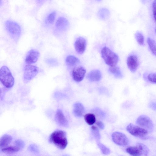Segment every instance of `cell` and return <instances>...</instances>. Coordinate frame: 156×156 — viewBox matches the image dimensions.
Returning <instances> with one entry per match:
<instances>
[{
    "label": "cell",
    "instance_id": "10",
    "mask_svg": "<svg viewBox=\"0 0 156 156\" xmlns=\"http://www.w3.org/2000/svg\"><path fill=\"white\" fill-rule=\"evenodd\" d=\"M86 73L85 69L82 66H77L73 68L72 71V77L76 82L81 81L85 76Z\"/></svg>",
    "mask_w": 156,
    "mask_h": 156
},
{
    "label": "cell",
    "instance_id": "15",
    "mask_svg": "<svg viewBox=\"0 0 156 156\" xmlns=\"http://www.w3.org/2000/svg\"><path fill=\"white\" fill-rule=\"evenodd\" d=\"M85 108L83 105L80 102L75 103L73 106V113L76 116L80 117L84 113Z\"/></svg>",
    "mask_w": 156,
    "mask_h": 156
},
{
    "label": "cell",
    "instance_id": "3",
    "mask_svg": "<svg viewBox=\"0 0 156 156\" xmlns=\"http://www.w3.org/2000/svg\"><path fill=\"white\" fill-rule=\"evenodd\" d=\"M0 80L2 84L5 87L10 88L14 84V79L8 67H2L0 69Z\"/></svg>",
    "mask_w": 156,
    "mask_h": 156
},
{
    "label": "cell",
    "instance_id": "31",
    "mask_svg": "<svg viewBox=\"0 0 156 156\" xmlns=\"http://www.w3.org/2000/svg\"><path fill=\"white\" fill-rule=\"evenodd\" d=\"M15 144L16 146L19 147L20 149L23 148L25 146L24 142L21 139L16 140L15 141Z\"/></svg>",
    "mask_w": 156,
    "mask_h": 156
},
{
    "label": "cell",
    "instance_id": "35",
    "mask_svg": "<svg viewBox=\"0 0 156 156\" xmlns=\"http://www.w3.org/2000/svg\"><path fill=\"white\" fill-rule=\"evenodd\" d=\"M150 107L153 110L156 111V103L152 102L150 104Z\"/></svg>",
    "mask_w": 156,
    "mask_h": 156
},
{
    "label": "cell",
    "instance_id": "33",
    "mask_svg": "<svg viewBox=\"0 0 156 156\" xmlns=\"http://www.w3.org/2000/svg\"><path fill=\"white\" fill-rule=\"evenodd\" d=\"M96 124L100 129H104L105 125L102 122L100 121H98L96 122Z\"/></svg>",
    "mask_w": 156,
    "mask_h": 156
},
{
    "label": "cell",
    "instance_id": "21",
    "mask_svg": "<svg viewBox=\"0 0 156 156\" xmlns=\"http://www.w3.org/2000/svg\"><path fill=\"white\" fill-rule=\"evenodd\" d=\"M110 72L116 77L121 78L122 76V73L120 68L116 66L110 67L109 69Z\"/></svg>",
    "mask_w": 156,
    "mask_h": 156
},
{
    "label": "cell",
    "instance_id": "13",
    "mask_svg": "<svg viewBox=\"0 0 156 156\" xmlns=\"http://www.w3.org/2000/svg\"><path fill=\"white\" fill-rule=\"evenodd\" d=\"M55 119L57 124L59 125L64 127L68 126V122L62 111L60 109H58L56 111Z\"/></svg>",
    "mask_w": 156,
    "mask_h": 156
},
{
    "label": "cell",
    "instance_id": "36",
    "mask_svg": "<svg viewBox=\"0 0 156 156\" xmlns=\"http://www.w3.org/2000/svg\"><path fill=\"white\" fill-rule=\"evenodd\" d=\"M98 0V1H100L101 0Z\"/></svg>",
    "mask_w": 156,
    "mask_h": 156
},
{
    "label": "cell",
    "instance_id": "4",
    "mask_svg": "<svg viewBox=\"0 0 156 156\" xmlns=\"http://www.w3.org/2000/svg\"><path fill=\"white\" fill-rule=\"evenodd\" d=\"M126 151L127 153L133 156H147L149 152L147 147L140 143L136 144L135 146L127 148Z\"/></svg>",
    "mask_w": 156,
    "mask_h": 156
},
{
    "label": "cell",
    "instance_id": "25",
    "mask_svg": "<svg viewBox=\"0 0 156 156\" xmlns=\"http://www.w3.org/2000/svg\"><path fill=\"white\" fill-rule=\"evenodd\" d=\"M91 131L92 135L96 141L99 140L101 138V135L98 129L95 126L91 127Z\"/></svg>",
    "mask_w": 156,
    "mask_h": 156
},
{
    "label": "cell",
    "instance_id": "22",
    "mask_svg": "<svg viewBox=\"0 0 156 156\" xmlns=\"http://www.w3.org/2000/svg\"><path fill=\"white\" fill-rule=\"evenodd\" d=\"M147 43L152 53L156 56V42L150 37L147 38Z\"/></svg>",
    "mask_w": 156,
    "mask_h": 156
},
{
    "label": "cell",
    "instance_id": "18",
    "mask_svg": "<svg viewBox=\"0 0 156 156\" xmlns=\"http://www.w3.org/2000/svg\"><path fill=\"white\" fill-rule=\"evenodd\" d=\"M68 25L67 20L64 17H60L57 20L56 23V27L60 30L66 29Z\"/></svg>",
    "mask_w": 156,
    "mask_h": 156
},
{
    "label": "cell",
    "instance_id": "17",
    "mask_svg": "<svg viewBox=\"0 0 156 156\" xmlns=\"http://www.w3.org/2000/svg\"><path fill=\"white\" fill-rule=\"evenodd\" d=\"M12 137L9 134H5L0 139V149L7 147L11 142Z\"/></svg>",
    "mask_w": 156,
    "mask_h": 156
},
{
    "label": "cell",
    "instance_id": "26",
    "mask_svg": "<svg viewBox=\"0 0 156 156\" xmlns=\"http://www.w3.org/2000/svg\"><path fill=\"white\" fill-rule=\"evenodd\" d=\"M135 39L138 43L140 45H142L144 44V38L142 34L140 32H136L135 34Z\"/></svg>",
    "mask_w": 156,
    "mask_h": 156
},
{
    "label": "cell",
    "instance_id": "28",
    "mask_svg": "<svg viewBox=\"0 0 156 156\" xmlns=\"http://www.w3.org/2000/svg\"><path fill=\"white\" fill-rule=\"evenodd\" d=\"M28 150L30 152L35 153H38L39 150L38 147L35 144H31L28 147Z\"/></svg>",
    "mask_w": 156,
    "mask_h": 156
},
{
    "label": "cell",
    "instance_id": "23",
    "mask_svg": "<svg viewBox=\"0 0 156 156\" xmlns=\"http://www.w3.org/2000/svg\"><path fill=\"white\" fill-rule=\"evenodd\" d=\"M84 119L86 122L90 125L93 124L96 121L94 115L92 113H88L85 115Z\"/></svg>",
    "mask_w": 156,
    "mask_h": 156
},
{
    "label": "cell",
    "instance_id": "6",
    "mask_svg": "<svg viewBox=\"0 0 156 156\" xmlns=\"http://www.w3.org/2000/svg\"><path fill=\"white\" fill-rule=\"evenodd\" d=\"M127 130L132 135L141 138H145L148 134L145 129L132 123L129 124L126 127Z\"/></svg>",
    "mask_w": 156,
    "mask_h": 156
},
{
    "label": "cell",
    "instance_id": "29",
    "mask_svg": "<svg viewBox=\"0 0 156 156\" xmlns=\"http://www.w3.org/2000/svg\"><path fill=\"white\" fill-rule=\"evenodd\" d=\"M56 16V12H53L50 13L47 18V21L50 24H52L54 21Z\"/></svg>",
    "mask_w": 156,
    "mask_h": 156
},
{
    "label": "cell",
    "instance_id": "5",
    "mask_svg": "<svg viewBox=\"0 0 156 156\" xmlns=\"http://www.w3.org/2000/svg\"><path fill=\"white\" fill-rule=\"evenodd\" d=\"M5 26L7 31L12 38L16 40L19 38L21 29L19 24L15 22L8 21L5 23Z\"/></svg>",
    "mask_w": 156,
    "mask_h": 156
},
{
    "label": "cell",
    "instance_id": "16",
    "mask_svg": "<svg viewBox=\"0 0 156 156\" xmlns=\"http://www.w3.org/2000/svg\"><path fill=\"white\" fill-rule=\"evenodd\" d=\"M101 74L98 70L95 69L90 72L87 75L88 79L91 81H98L101 78Z\"/></svg>",
    "mask_w": 156,
    "mask_h": 156
},
{
    "label": "cell",
    "instance_id": "20",
    "mask_svg": "<svg viewBox=\"0 0 156 156\" xmlns=\"http://www.w3.org/2000/svg\"><path fill=\"white\" fill-rule=\"evenodd\" d=\"M80 61L76 57L70 55L68 56L66 58V64L70 66H73L78 63Z\"/></svg>",
    "mask_w": 156,
    "mask_h": 156
},
{
    "label": "cell",
    "instance_id": "30",
    "mask_svg": "<svg viewBox=\"0 0 156 156\" xmlns=\"http://www.w3.org/2000/svg\"><path fill=\"white\" fill-rule=\"evenodd\" d=\"M148 80L153 83H156V73H151L147 76Z\"/></svg>",
    "mask_w": 156,
    "mask_h": 156
},
{
    "label": "cell",
    "instance_id": "19",
    "mask_svg": "<svg viewBox=\"0 0 156 156\" xmlns=\"http://www.w3.org/2000/svg\"><path fill=\"white\" fill-rule=\"evenodd\" d=\"M21 149L16 146H10L6 147L0 149V150L5 153L10 154L18 152Z\"/></svg>",
    "mask_w": 156,
    "mask_h": 156
},
{
    "label": "cell",
    "instance_id": "12",
    "mask_svg": "<svg viewBox=\"0 0 156 156\" xmlns=\"http://www.w3.org/2000/svg\"><path fill=\"white\" fill-rule=\"evenodd\" d=\"M127 64L129 69L131 72H135L139 64L137 57L133 55H130L127 58Z\"/></svg>",
    "mask_w": 156,
    "mask_h": 156
},
{
    "label": "cell",
    "instance_id": "9",
    "mask_svg": "<svg viewBox=\"0 0 156 156\" xmlns=\"http://www.w3.org/2000/svg\"><path fill=\"white\" fill-rule=\"evenodd\" d=\"M113 141L116 144L120 146L127 145L129 141L126 136L124 133L119 132H115L112 135Z\"/></svg>",
    "mask_w": 156,
    "mask_h": 156
},
{
    "label": "cell",
    "instance_id": "11",
    "mask_svg": "<svg viewBox=\"0 0 156 156\" xmlns=\"http://www.w3.org/2000/svg\"><path fill=\"white\" fill-rule=\"evenodd\" d=\"M87 45L86 39L83 37H79L76 40L74 47L77 52L80 54L83 53L85 51Z\"/></svg>",
    "mask_w": 156,
    "mask_h": 156
},
{
    "label": "cell",
    "instance_id": "1",
    "mask_svg": "<svg viewBox=\"0 0 156 156\" xmlns=\"http://www.w3.org/2000/svg\"><path fill=\"white\" fill-rule=\"evenodd\" d=\"M49 140L61 150L64 149L68 144L66 133L62 130H56L53 132L50 136Z\"/></svg>",
    "mask_w": 156,
    "mask_h": 156
},
{
    "label": "cell",
    "instance_id": "7",
    "mask_svg": "<svg viewBox=\"0 0 156 156\" xmlns=\"http://www.w3.org/2000/svg\"><path fill=\"white\" fill-rule=\"evenodd\" d=\"M38 68L34 66L28 65L25 67L23 76L24 82L27 83L33 78L37 74Z\"/></svg>",
    "mask_w": 156,
    "mask_h": 156
},
{
    "label": "cell",
    "instance_id": "27",
    "mask_svg": "<svg viewBox=\"0 0 156 156\" xmlns=\"http://www.w3.org/2000/svg\"><path fill=\"white\" fill-rule=\"evenodd\" d=\"M98 14L101 19L104 20L106 19L108 17L109 12L106 9H102L99 11Z\"/></svg>",
    "mask_w": 156,
    "mask_h": 156
},
{
    "label": "cell",
    "instance_id": "37",
    "mask_svg": "<svg viewBox=\"0 0 156 156\" xmlns=\"http://www.w3.org/2000/svg\"></svg>",
    "mask_w": 156,
    "mask_h": 156
},
{
    "label": "cell",
    "instance_id": "24",
    "mask_svg": "<svg viewBox=\"0 0 156 156\" xmlns=\"http://www.w3.org/2000/svg\"><path fill=\"white\" fill-rule=\"evenodd\" d=\"M97 144L102 152L104 154L108 155L110 153V149L103 144L100 142L99 140L96 141Z\"/></svg>",
    "mask_w": 156,
    "mask_h": 156
},
{
    "label": "cell",
    "instance_id": "34",
    "mask_svg": "<svg viewBox=\"0 0 156 156\" xmlns=\"http://www.w3.org/2000/svg\"><path fill=\"white\" fill-rule=\"evenodd\" d=\"M47 62L48 64L52 65H55L56 64L57 62L56 60L53 59H49L47 60Z\"/></svg>",
    "mask_w": 156,
    "mask_h": 156
},
{
    "label": "cell",
    "instance_id": "8",
    "mask_svg": "<svg viewBox=\"0 0 156 156\" xmlns=\"http://www.w3.org/2000/svg\"><path fill=\"white\" fill-rule=\"evenodd\" d=\"M136 123L141 127L150 131L153 130L154 128L153 123L149 117L145 115L139 116L136 119Z\"/></svg>",
    "mask_w": 156,
    "mask_h": 156
},
{
    "label": "cell",
    "instance_id": "32",
    "mask_svg": "<svg viewBox=\"0 0 156 156\" xmlns=\"http://www.w3.org/2000/svg\"><path fill=\"white\" fill-rule=\"evenodd\" d=\"M152 10L153 15L156 22V0H154L152 3Z\"/></svg>",
    "mask_w": 156,
    "mask_h": 156
},
{
    "label": "cell",
    "instance_id": "2",
    "mask_svg": "<svg viewBox=\"0 0 156 156\" xmlns=\"http://www.w3.org/2000/svg\"><path fill=\"white\" fill-rule=\"evenodd\" d=\"M101 55L105 63L110 67L115 66L118 62V55L107 47H104L102 49Z\"/></svg>",
    "mask_w": 156,
    "mask_h": 156
},
{
    "label": "cell",
    "instance_id": "14",
    "mask_svg": "<svg viewBox=\"0 0 156 156\" xmlns=\"http://www.w3.org/2000/svg\"><path fill=\"white\" fill-rule=\"evenodd\" d=\"M40 56L39 52L36 50L32 49L27 53L25 61L27 64H31L36 62Z\"/></svg>",
    "mask_w": 156,
    "mask_h": 156
}]
</instances>
